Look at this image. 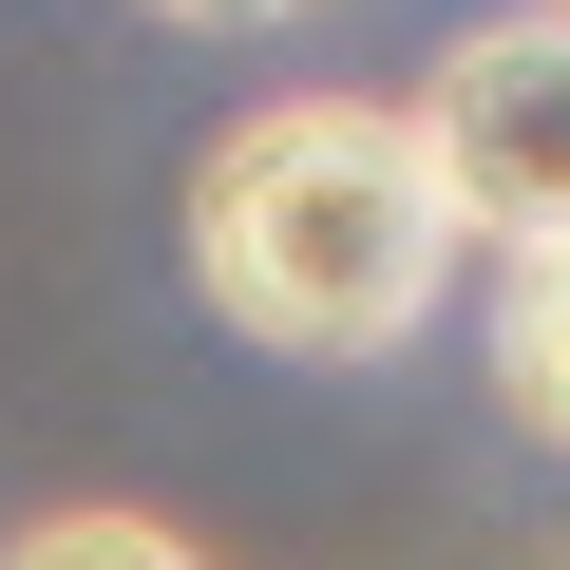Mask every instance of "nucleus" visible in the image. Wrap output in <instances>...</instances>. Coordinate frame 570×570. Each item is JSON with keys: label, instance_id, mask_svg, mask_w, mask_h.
<instances>
[{"label": "nucleus", "instance_id": "nucleus-1", "mask_svg": "<svg viewBox=\"0 0 570 570\" xmlns=\"http://www.w3.org/2000/svg\"><path fill=\"white\" fill-rule=\"evenodd\" d=\"M456 190L419 96H266L190 171V285L266 362H400L456 285Z\"/></svg>", "mask_w": 570, "mask_h": 570}, {"label": "nucleus", "instance_id": "nucleus-2", "mask_svg": "<svg viewBox=\"0 0 570 570\" xmlns=\"http://www.w3.org/2000/svg\"><path fill=\"white\" fill-rule=\"evenodd\" d=\"M419 134H438V190H456V228H494V247H551V228H570V20H551V0H513V20L438 39V77H419Z\"/></svg>", "mask_w": 570, "mask_h": 570}, {"label": "nucleus", "instance_id": "nucleus-3", "mask_svg": "<svg viewBox=\"0 0 570 570\" xmlns=\"http://www.w3.org/2000/svg\"><path fill=\"white\" fill-rule=\"evenodd\" d=\"M494 400H513V419L570 456V228L494 266Z\"/></svg>", "mask_w": 570, "mask_h": 570}, {"label": "nucleus", "instance_id": "nucleus-4", "mask_svg": "<svg viewBox=\"0 0 570 570\" xmlns=\"http://www.w3.org/2000/svg\"><path fill=\"white\" fill-rule=\"evenodd\" d=\"M0 570H209L171 513H115V494H77V513H20L0 532Z\"/></svg>", "mask_w": 570, "mask_h": 570}, {"label": "nucleus", "instance_id": "nucleus-5", "mask_svg": "<svg viewBox=\"0 0 570 570\" xmlns=\"http://www.w3.org/2000/svg\"><path fill=\"white\" fill-rule=\"evenodd\" d=\"M153 20H190V39H266V20H305V0H153Z\"/></svg>", "mask_w": 570, "mask_h": 570}, {"label": "nucleus", "instance_id": "nucleus-6", "mask_svg": "<svg viewBox=\"0 0 570 570\" xmlns=\"http://www.w3.org/2000/svg\"><path fill=\"white\" fill-rule=\"evenodd\" d=\"M551 20H570V0H551Z\"/></svg>", "mask_w": 570, "mask_h": 570}]
</instances>
